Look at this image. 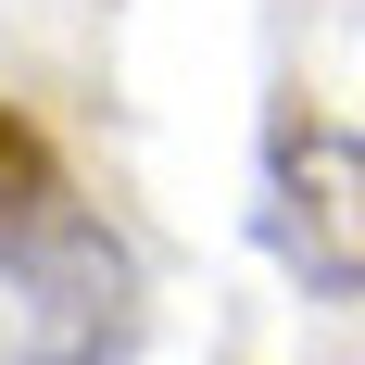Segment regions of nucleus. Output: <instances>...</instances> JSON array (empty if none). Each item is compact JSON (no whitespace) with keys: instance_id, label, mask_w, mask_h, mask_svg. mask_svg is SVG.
I'll list each match as a JSON object with an SVG mask.
<instances>
[{"instance_id":"7ed1b4c3","label":"nucleus","mask_w":365,"mask_h":365,"mask_svg":"<svg viewBox=\"0 0 365 365\" xmlns=\"http://www.w3.org/2000/svg\"><path fill=\"white\" fill-rule=\"evenodd\" d=\"M51 189H63L51 177V139H38L26 113H0V227L26 215V202H51Z\"/></svg>"},{"instance_id":"f257e3e1","label":"nucleus","mask_w":365,"mask_h":365,"mask_svg":"<svg viewBox=\"0 0 365 365\" xmlns=\"http://www.w3.org/2000/svg\"><path fill=\"white\" fill-rule=\"evenodd\" d=\"M0 340L26 365H126L139 353V252L88 202H26L0 227Z\"/></svg>"},{"instance_id":"f03ea898","label":"nucleus","mask_w":365,"mask_h":365,"mask_svg":"<svg viewBox=\"0 0 365 365\" xmlns=\"http://www.w3.org/2000/svg\"><path fill=\"white\" fill-rule=\"evenodd\" d=\"M264 252L328 302L365 290V139H340L302 101L264 126Z\"/></svg>"}]
</instances>
